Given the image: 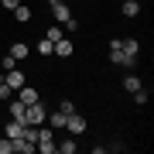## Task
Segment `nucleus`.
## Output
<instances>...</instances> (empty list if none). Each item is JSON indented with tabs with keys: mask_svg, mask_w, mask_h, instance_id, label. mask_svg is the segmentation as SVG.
<instances>
[{
	"mask_svg": "<svg viewBox=\"0 0 154 154\" xmlns=\"http://www.w3.org/2000/svg\"><path fill=\"white\" fill-rule=\"evenodd\" d=\"M55 151H58V154H75V151H79V140L69 134V137L62 140V144H55Z\"/></svg>",
	"mask_w": 154,
	"mask_h": 154,
	"instance_id": "obj_11",
	"label": "nucleus"
},
{
	"mask_svg": "<svg viewBox=\"0 0 154 154\" xmlns=\"http://www.w3.org/2000/svg\"><path fill=\"white\" fill-rule=\"evenodd\" d=\"M123 89H127V93H137V89H140V79L137 75H127L123 79Z\"/></svg>",
	"mask_w": 154,
	"mask_h": 154,
	"instance_id": "obj_18",
	"label": "nucleus"
},
{
	"mask_svg": "<svg viewBox=\"0 0 154 154\" xmlns=\"http://www.w3.org/2000/svg\"><path fill=\"white\" fill-rule=\"evenodd\" d=\"M51 14H55V21H58V24H65L69 17H72V7L65 4V0H55V4H51Z\"/></svg>",
	"mask_w": 154,
	"mask_h": 154,
	"instance_id": "obj_6",
	"label": "nucleus"
},
{
	"mask_svg": "<svg viewBox=\"0 0 154 154\" xmlns=\"http://www.w3.org/2000/svg\"><path fill=\"white\" fill-rule=\"evenodd\" d=\"M72 51H75V45H72L69 38H58V41H55V55H58V58H69Z\"/></svg>",
	"mask_w": 154,
	"mask_h": 154,
	"instance_id": "obj_9",
	"label": "nucleus"
},
{
	"mask_svg": "<svg viewBox=\"0 0 154 154\" xmlns=\"http://www.w3.org/2000/svg\"><path fill=\"white\" fill-rule=\"evenodd\" d=\"M7 55H11L14 62H24L31 55V48H28V41H11V51H7Z\"/></svg>",
	"mask_w": 154,
	"mask_h": 154,
	"instance_id": "obj_5",
	"label": "nucleus"
},
{
	"mask_svg": "<svg viewBox=\"0 0 154 154\" xmlns=\"http://www.w3.org/2000/svg\"><path fill=\"white\" fill-rule=\"evenodd\" d=\"M65 28H69V31H72V34H75V31H79V28H82V24H79V21H75V17H69V21H65Z\"/></svg>",
	"mask_w": 154,
	"mask_h": 154,
	"instance_id": "obj_25",
	"label": "nucleus"
},
{
	"mask_svg": "<svg viewBox=\"0 0 154 154\" xmlns=\"http://www.w3.org/2000/svg\"><path fill=\"white\" fill-rule=\"evenodd\" d=\"M110 62L113 65H123V48H120V38L110 41Z\"/></svg>",
	"mask_w": 154,
	"mask_h": 154,
	"instance_id": "obj_13",
	"label": "nucleus"
},
{
	"mask_svg": "<svg viewBox=\"0 0 154 154\" xmlns=\"http://www.w3.org/2000/svg\"><path fill=\"white\" fill-rule=\"evenodd\" d=\"M86 120H82V116H79V113H69V120H65V130L72 134V137H79V134H86Z\"/></svg>",
	"mask_w": 154,
	"mask_h": 154,
	"instance_id": "obj_4",
	"label": "nucleus"
},
{
	"mask_svg": "<svg viewBox=\"0 0 154 154\" xmlns=\"http://www.w3.org/2000/svg\"><path fill=\"white\" fill-rule=\"evenodd\" d=\"M45 4H55V0H45Z\"/></svg>",
	"mask_w": 154,
	"mask_h": 154,
	"instance_id": "obj_27",
	"label": "nucleus"
},
{
	"mask_svg": "<svg viewBox=\"0 0 154 154\" xmlns=\"http://www.w3.org/2000/svg\"><path fill=\"white\" fill-rule=\"evenodd\" d=\"M65 120H69V113H62V110H55V113H48V120H45V123H48L51 130H62V127H65Z\"/></svg>",
	"mask_w": 154,
	"mask_h": 154,
	"instance_id": "obj_10",
	"label": "nucleus"
},
{
	"mask_svg": "<svg viewBox=\"0 0 154 154\" xmlns=\"http://www.w3.org/2000/svg\"><path fill=\"white\" fill-rule=\"evenodd\" d=\"M120 14L123 17H137L140 14V4H137V0H123V4H120Z\"/></svg>",
	"mask_w": 154,
	"mask_h": 154,
	"instance_id": "obj_15",
	"label": "nucleus"
},
{
	"mask_svg": "<svg viewBox=\"0 0 154 154\" xmlns=\"http://www.w3.org/2000/svg\"><path fill=\"white\" fill-rule=\"evenodd\" d=\"M58 110L62 113H75V103H72V99H58Z\"/></svg>",
	"mask_w": 154,
	"mask_h": 154,
	"instance_id": "obj_24",
	"label": "nucleus"
},
{
	"mask_svg": "<svg viewBox=\"0 0 154 154\" xmlns=\"http://www.w3.org/2000/svg\"><path fill=\"white\" fill-rule=\"evenodd\" d=\"M45 38H48L51 45H55L58 38H65V34H62V24H51V28H48V31H45Z\"/></svg>",
	"mask_w": 154,
	"mask_h": 154,
	"instance_id": "obj_17",
	"label": "nucleus"
},
{
	"mask_svg": "<svg viewBox=\"0 0 154 154\" xmlns=\"http://www.w3.org/2000/svg\"><path fill=\"white\" fill-rule=\"evenodd\" d=\"M4 137H11V140L24 137V123H21V120H14V116H11V120L4 123Z\"/></svg>",
	"mask_w": 154,
	"mask_h": 154,
	"instance_id": "obj_7",
	"label": "nucleus"
},
{
	"mask_svg": "<svg viewBox=\"0 0 154 154\" xmlns=\"http://www.w3.org/2000/svg\"><path fill=\"white\" fill-rule=\"evenodd\" d=\"M11 14H14V21H17V24H28V21H31V7H24V4H17Z\"/></svg>",
	"mask_w": 154,
	"mask_h": 154,
	"instance_id": "obj_14",
	"label": "nucleus"
},
{
	"mask_svg": "<svg viewBox=\"0 0 154 154\" xmlns=\"http://www.w3.org/2000/svg\"><path fill=\"white\" fill-rule=\"evenodd\" d=\"M147 89H137V93H134V103H137V106H147Z\"/></svg>",
	"mask_w": 154,
	"mask_h": 154,
	"instance_id": "obj_21",
	"label": "nucleus"
},
{
	"mask_svg": "<svg viewBox=\"0 0 154 154\" xmlns=\"http://www.w3.org/2000/svg\"><path fill=\"white\" fill-rule=\"evenodd\" d=\"M0 154H14V140L11 137H0Z\"/></svg>",
	"mask_w": 154,
	"mask_h": 154,
	"instance_id": "obj_22",
	"label": "nucleus"
},
{
	"mask_svg": "<svg viewBox=\"0 0 154 154\" xmlns=\"http://www.w3.org/2000/svg\"><path fill=\"white\" fill-rule=\"evenodd\" d=\"M51 140H55V130H51V127H38V144H51ZM38 144H34V147H38Z\"/></svg>",
	"mask_w": 154,
	"mask_h": 154,
	"instance_id": "obj_16",
	"label": "nucleus"
},
{
	"mask_svg": "<svg viewBox=\"0 0 154 154\" xmlns=\"http://www.w3.org/2000/svg\"><path fill=\"white\" fill-rule=\"evenodd\" d=\"M17 4H21V0H0V7H7V11H14Z\"/></svg>",
	"mask_w": 154,
	"mask_h": 154,
	"instance_id": "obj_26",
	"label": "nucleus"
},
{
	"mask_svg": "<svg viewBox=\"0 0 154 154\" xmlns=\"http://www.w3.org/2000/svg\"><path fill=\"white\" fill-rule=\"evenodd\" d=\"M11 103V110H7V116H14V120L24 123V110H28V103H21V99H7Z\"/></svg>",
	"mask_w": 154,
	"mask_h": 154,
	"instance_id": "obj_8",
	"label": "nucleus"
},
{
	"mask_svg": "<svg viewBox=\"0 0 154 154\" xmlns=\"http://www.w3.org/2000/svg\"><path fill=\"white\" fill-rule=\"evenodd\" d=\"M17 99H21V103H38V89H31L28 82H24L21 89H17Z\"/></svg>",
	"mask_w": 154,
	"mask_h": 154,
	"instance_id": "obj_12",
	"label": "nucleus"
},
{
	"mask_svg": "<svg viewBox=\"0 0 154 154\" xmlns=\"http://www.w3.org/2000/svg\"><path fill=\"white\" fill-rule=\"evenodd\" d=\"M45 120H48V110L41 106V99L38 103H28V110H24V127H41Z\"/></svg>",
	"mask_w": 154,
	"mask_h": 154,
	"instance_id": "obj_2",
	"label": "nucleus"
},
{
	"mask_svg": "<svg viewBox=\"0 0 154 154\" xmlns=\"http://www.w3.org/2000/svg\"><path fill=\"white\" fill-rule=\"evenodd\" d=\"M4 82H7V86H11V89H14V93H17V89H21L24 82H28V75H24V72H21V69H17V65H14V69H7V72H4Z\"/></svg>",
	"mask_w": 154,
	"mask_h": 154,
	"instance_id": "obj_3",
	"label": "nucleus"
},
{
	"mask_svg": "<svg viewBox=\"0 0 154 154\" xmlns=\"http://www.w3.org/2000/svg\"><path fill=\"white\" fill-rule=\"evenodd\" d=\"M24 140H31V144H38V127H24Z\"/></svg>",
	"mask_w": 154,
	"mask_h": 154,
	"instance_id": "obj_23",
	"label": "nucleus"
},
{
	"mask_svg": "<svg viewBox=\"0 0 154 154\" xmlns=\"http://www.w3.org/2000/svg\"><path fill=\"white\" fill-rule=\"evenodd\" d=\"M11 93H14V89L4 82V75H0V103H7V99H11Z\"/></svg>",
	"mask_w": 154,
	"mask_h": 154,
	"instance_id": "obj_20",
	"label": "nucleus"
},
{
	"mask_svg": "<svg viewBox=\"0 0 154 154\" xmlns=\"http://www.w3.org/2000/svg\"><path fill=\"white\" fill-rule=\"evenodd\" d=\"M120 48H123V69L137 65V58H140V41H137V38H120Z\"/></svg>",
	"mask_w": 154,
	"mask_h": 154,
	"instance_id": "obj_1",
	"label": "nucleus"
},
{
	"mask_svg": "<svg viewBox=\"0 0 154 154\" xmlns=\"http://www.w3.org/2000/svg\"><path fill=\"white\" fill-rule=\"evenodd\" d=\"M38 51H41V55H55V45H51L48 38H41L38 41Z\"/></svg>",
	"mask_w": 154,
	"mask_h": 154,
	"instance_id": "obj_19",
	"label": "nucleus"
}]
</instances>
